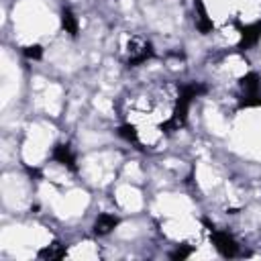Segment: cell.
<instances>
[{
    "label": "cell",
    "instance_id": "cell-7",
    "mask_svg": "<svg viewBox=\"0 0 261 261\" xmlns=\"http://www.w3.org/2000/svg\"><path fill=\"white\" fill-rule=\"evenodd\" d=\"M33 202V186L31 181L18 173L16 169H6L2 173V206L10 212H20L29 208Z\"/></svg>",
    "mask_w": 261,
    "mask_h": 261
},
{
    "label": "cell",
    "instance_id": "cell-15",
    "mask_svg": "<svg viewBox=\"0 0 261 261\" xmlns=\"http://www.w3.org/2000/svg\"><path fill=\"white\" fill-rule=\"evenodd\" d=\"M65 255H67V257H77V259H94V257L100 255V251H98V247H96L94 243L84 241V243L73 245L69 251H65Z\"/></svg>",
    "mask_w": 261,
    "mask_h": 261
},
{
    "label": "cell",
    "instance_id": "cell-6",
    "mask_svg": "<svg viewBox=\"0 0 261 261\" xmlns=\"http://www.w3.org/2000/svg\"><path fill=\"white\" fill-rule=\"evenodd\" d=\"M31 92H33V108L43 116H59L65 106V94L63 86L59 82H51L43 75H35L31 80Z\"/></svg>",
    "mask_w": 261,
    "mask_h": 261
},
{
    "label": "cell",
    "instance_id": "cell-12",
    "mask_svg": "<svg viewBox=\"0 0 261 261\" xmlns=\"http://www.w3.org/2000/svg\"><path fill=\"white\" fill-rule=\"evenodd\" d=\"M118 51H120L122 59L128 61V63L143 61V59L147 57V41H145L139 33L124 31V33L118 37Z\"/></svg>",
    "mask_w": 261,
    "mask_h": 261
},
{
    "label": "cell",
    "instance_id": "cell-8",
    "mask_svg": "<svg viewBox=\"0 0 261 261\" xmlns=\"http://www.w3.org/2000/svg\"><path fill=\"white\" fill-rule=\"evenodd\" d=\"M90 204V196L86 190L82 188H75V186H69V188H59L57 194L53 196L51 200V210L55 212L57 218L61 220H71V218H77L86 212Z\"/></svg>",
    "mask_w": 261,
    "mask_h": 261
},
{
    "label": "cell",
    "instance_id": "cell-1",
    "mask_svg": "<svg viewBox=\"0 0 261 261\" xmlns=\"http://www.w3.org/2000/svg\"><path fill=\"white\" fill-rule=\"evenodd\" d=\"M12 27L16 41L31 47L55 35L59 20L45 0H18L12 6Z\"/></svg>",
    "mask_w": 261,
    "mask_h": 261
},
{
    "label": "cell",
    "instance_id": "cell-11",
    "mask_svg": "<svg viewBox=\"0 0 261 261\" xmlns=\"http://www.w3.org/2000/svg\"><path fill=\"white\" fill-rule=\"evenodd\" d=\"M112 200H114L116 208L122 210V212H126V214H139L145 208L143 192H141L139 184H133V181L120 179L116 184V188H114Z\"/></svg>",
    "mask_w": 261,
    "mask_h": 261
},
{
    "label": "cell",
    "instance_id": "cell-13",
    "mask_svg": "<svg viewBox=\"0 0 261 261\" xmlns=\"http://www.w3.org/2000/svg\"><path fill=\"white\" fill-rule=\"evenodd\" d=\"M243 37H245V33L234 22H228L226 20V22H220L216 27V31L212 35V41H214V45L218 49H228V47L239 45L243 41Z\"/></svg>",
    "mask_w": 261,
    "mask_h": 261
},
{
    "label": "cell",
    "instance_id": "cell-14",
    "mask_svg": "<svg viewBox=\"0 0 261 261\" xmlns=\"http://www.w3.org/2000/svg\"><path fill=\"white\" fill-rule=\"evenodd\" d=\"M120 179L124 181H133V184H141L145 179V169L139 161H126L120 167Z\"/></svg>",
    "mask_w": 261,
    "mask_h": 261
},
{
    "label": "cell",
    "instance_id": "cell-3",
    "mask_svg": "<svg viewBox=\"0 0 261 261\" xmlns=\"http://www.w3.org/2000/svg\"><path fill=\"white\" fill-rule=\"evenodd\" d=\"M55 126L45 120V118H37L31 120L24 126L22 133V141L18 147L20 159L29 165V167H43L51 153H53V145H55Z\"/></svg>",
    "mask_w": 261,
    "mask_h": 261
},
{
    "label": "cell",
    "instance_id": "cell-4",
    "mask_svg": "<svg viewBox=\"0 0 261 261\" xmlns=\"http://www.w3.org/2000/svg\"><path fill=\"white\" fill-rule=\"evenodd\" d=\"M230 147L247 159L261 161V108L241 112L230 122Z\"/></svg>",
    "mask_w": 261,
    "mask_h": 261
},
{
    "label": "cell",
    "instance_id": "cell-9",
    "mask_svg": "<svg viewBox=\"0 0 261 261\" xmlns=\"http://www.w3.org/2000/svg\"><path fill=\"white\" fill-rule=\"evenodd\" d=\"M153 212L163 218H173L181 214H194V202L186 194L163 192L153 200Z\"/></svg>",
    "mask_w": 261,
    "mask_h": 261
},
{
    "label": "cell",
    "instance_id": "cell-5",
    "mask_svg": "<svg viewBox=\"0 0 261 261\" xmlns=\"http://www.w3.org/2000/svg\"><path fill=\"white\" fill-rule=\"evenodd\" d=\"M120 167V153L112 149H96L80 159V175L94 188L110 186Z\"/></svg>",
    "mask_w": 261,
    "mask_h": 261
},
{
    "label": "cell",
    "instance_id": "cell-2",
    "mask_svg": "<svg viewBox=\"0 0 261 261\" xmlns=\"http://www.w3.org/2000/svg\"><path fill=\"white\" fill-rule=\"evenodd\" d=\"M0 243L10 257H31L51 245V232L41 224H10L2 228Z\"/></svg>",
    "mask_w": 261,
    "mask_h": 261
},
{
    "label": "cell",
    "instance_id": "cell-10",
    "mask_svg": "<svg viewBox=\"0 0 261 261\" xmlns=\"http://www.w3.org/2000/svg\"><path fill=\"white\" fill-rule=\"evenodd\" d=\"M20 92V71L16 59L10 57L8 49L2 53V108L8 110L12 102H16V96Z\"/></svg>",
    "mask_w": 261,
    "mask_h": 261
}]
</instances>
